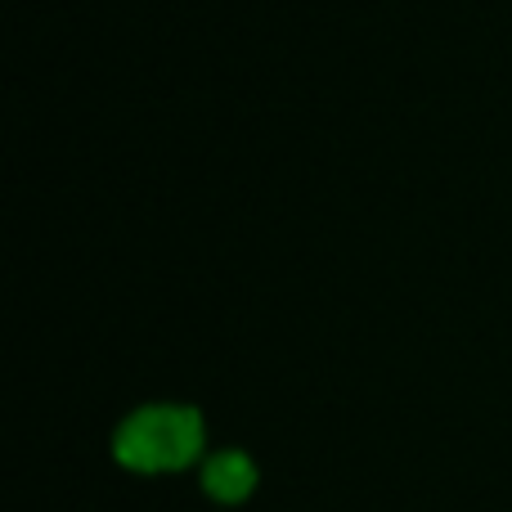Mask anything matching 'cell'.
I'll return each mask as SVG.
<instances>
[{
  "label": "cell",
  "instance_id": "6da1fadb",
  "mask_svg": "<svg viewBox=\"0 0 512 512\" xmlns=\"http://www.w3.org/2000/svg\"><path fill=\"white\" fill-rule=\"evenodd\" d=\"M113 459L135 477H176L207 459V423L194 405H140L117 423Z\"/></svg>",
  "mask_w": 512,
  "mask_h": 512
},
{
  "label": "cell",
  "instance_id": "7a4b0ae2",
  "mask_svg": "<svg viewBox=\"0 0 512 512\" xmlns=\"http://www.w3.org/2000/svg\"><path fill=\"white\" fill-rule=\"evenodd\" d=\"M198 486H203V495L212 499V504L221 508H239L248 504L256 495V481H261V472H256V459L243 450H216L207 454L203 463H198Z\"/></svg>",
  "mask_w": 512,
  "mask_h": 512
}]
</instances>
